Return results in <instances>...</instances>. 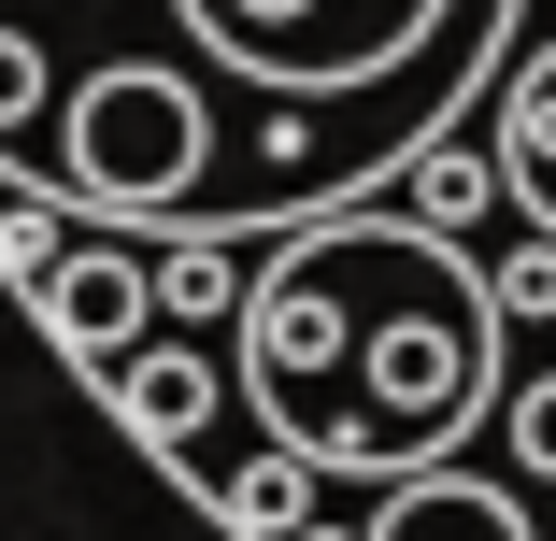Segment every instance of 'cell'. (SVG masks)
<instances>
[{"label":"cell","instance_id":"3","mask_svg":"<svg viewBox=\"0 0 556 541\" xmlns=\"http://www.w3.org/2000/svg\"><path fill=\"white\" fill-rule=\"evenodd\" d=\"M29 313H43V343H72L86 371H115L129 343H157V313H172V285H157V257H143V229H86L43 285H29Z\"/></svg>","mask_w":556,"mask_h":541},{"label":"cell","instance_id":"2","mask_svg":"<svg viewBox=\"0 0 556 541\" xmlns=\"http://www.w3.org/2000/svg\"><path fill=\"white\" fill-rule=\"evenodd\" d=\"M229 371H243V427L286 442L314 485L442 471L514 399L500 257H471V229H442L400 185L286 214L257 243V271H243Z\"/></svg>","mask_w":556,"mask_h":541},{"label":"cell","instance_id":"6","mask_svg":"<svg viewBox=\"0 0 556 541\" xmlns=\"http://www.w3.org/2000/svg\"><path fill=\"white\" fill-rule=\"evenodd\" d=\"M485 143H500V171H514V229H556V29L514 43V72H500V100H485Z\"/></svg>","mask_w":556,"mask_h":541},{"label":"cell","instance_id":"1","mask_svg":"<svg viewBox=\"0 0 556 541\" xmlns=\"http://www.w3.org/2000/svg\"><path fill=\"white\" fill-rule=\"evenodd\" d=\"M528 0H0V171L86 229L271 243L471 129Z\"/></svg>","mask_w":556,"mask_h":541},{"label":"cell","instance_id":"7","mask_svg":"<svg viewBox=\"0 0 556 541\" xmlns=\"http://www.w3.org/2000/svg\"><path fill=\"white\" fill-rule=\"evenodd\" d=\"M400 199H428L442 229H485V214L514 199V171H500V143H457V129H442V143L400 171Z\"/></svg>","mask_w":556,"mask_h":541},{"label":"cell","instance_id":"5","mask_svg":"<svg viewBox=\"0 0 556 541\" xmlns=\"http://www.w3.org/2000/svg\"><path fill=\"white\" fill-rule=\"evenodd\" d=\"M300 541H556V527H528L514 471L442 456V471H400V485H371V513H357V527H300Z\"/></svg>","mask_w":556,"mask_h":541},{"label":"cell","instance_id":"8","mask_svg":"<svg viewBox=\"0 0 556 541\" xmlns=\"http://www.w3.org/2000/svg\"><path fill=\"white\" fill-rule=\"evenodd\" d=\"M500 456H514L528 485H556V371H514V399H500Z\"/></svg>","mask_w":556,"mask_h":541},{"label":"cell","instance_id":"4","mask_svg":"<svg viewBox=\"0 0 556 541\" xmlns=\"http://www.w3.org/2000/svg\"><path fill=\"white\" fill-rule=\"evenodd\" d=\"M100 385L129 399V427H143L157 456H186L200 485H229V413H243V371H229V329H214V343H129V357L100 371Z\"/></svg>","mask_w":556,"mask_h":541}]
</instances>
